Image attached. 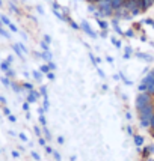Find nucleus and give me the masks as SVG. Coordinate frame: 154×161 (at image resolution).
<instances>
[{
    "instance_id": "nucleus-1",
    "label": "nucleus",
    "mask_w": 154,
    "mask_h": 161,
    "mask_svg": "<svg viewBox=\"0 0 154 161\" xmlns=\"http://www.w3.org/2000/svg\"><path fill=\"white\" fill-rule=\"evenodd\" d=\"M98 14L110 18H133L146 12L154 0H85Z\"/></svg>"
},
{
    "instance_id": "nucleus-2",
    "label": "nucleus",
    "mask_w": 154,
    "mask_h": 161,
    "mask_svg": "<svg viewBox=\"0 0 154 161\" xmlns=\"http://www.w3.org/2000/svg\"><path fill=\"white\" fill-rule=\"evenodd\" d=\"M136 111L141 125L154 137V69L141 83L136 96Z\"/></svg>"
},
{
    "instance_id": "nucleus-3",
    "label": "nucleus",
    "mask_w": 154,
    "mask_h": 161,
    "mask_svg": "<svg viewBox=\"0 0 154 161\" xmlns=\"http://www.w3.org/2000/svg\"><path fill=\"white\" fill-rule=\"evenodd\" d=\"M0 81L3 83V86H9V85H11V83H9V80L6 78V77H2V78H0Z\"/></svg>"
},
{
    "instance_id": "nucleus-4",
    "label": "nucleus",
    "mask_w": 154,
    "mask_h": 161,
    "mask_svg": "<svg viewBox=\"0 0 154 161\" xmlns=\"http://www.w3.org/2000/svg\"><path fill=\"white\" fill-rule=\"evenodd\" d=\"M0 104H2V105H6V98H3L2 95H0Z\"/></svg>"
},
{
    "instance_id": "nucleus-5",
    "label": "nucleus",
    "mask_w": 154,
    "mask_h": 161,
    "mask_svg": "<svg viewBox=\"0 0 154 161\" xmlns=\"http://www.w3.org/2000/svg\"><path fill=\"white\" fill-rule=\"evenodd\" d=\"M153 161H154V160H153Z\"/></svg>"
}]
</instances>
